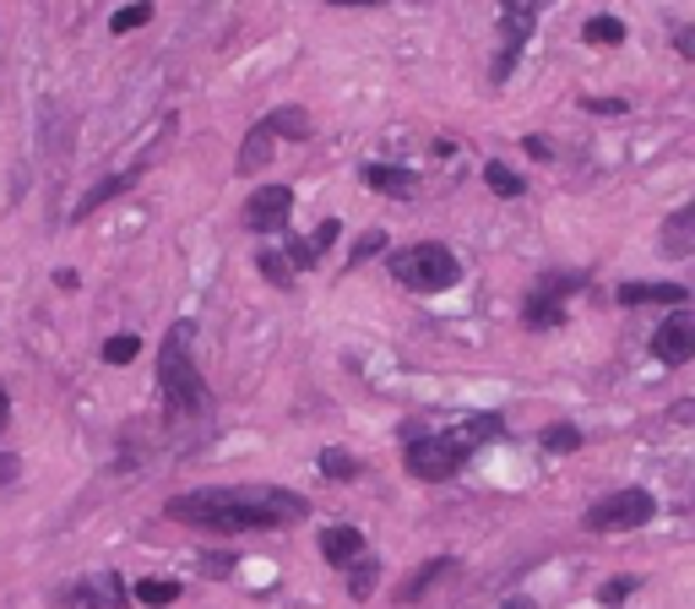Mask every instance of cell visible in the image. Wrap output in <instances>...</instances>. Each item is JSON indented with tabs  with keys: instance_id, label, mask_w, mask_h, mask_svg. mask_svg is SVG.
I'll use <instances>...</instances> for the list:
<instances>
[{
	"instance_id": "6da1fadb",
	"label": "cell",
	"mask_w": 695,
	"mask_h": 609,
	"mask_svg": "<svg viewBox=\"0 0 695 609\" xmlns=\"http://www.w3.org/2000/svg\"><path fill=\"white\" fill-rule=\"evenodd\" d=\"M164 512L186 528L234 539V534H277V528L305 523L310 501L299 490H283V484H207V490L175 495Z\"/></svg>"
},
{
	"instance_id": "7a4b0ae2",
	"label": "cell",
	"mask_w": 695,
	"mask_h": 609,
	"mask_svg": "<svg viewBox=\"0 0 695 609\" xmlns=\"http://www.w3.org/2000/svg\"><path fill=\"white\" fill-rule=\"evenodd\" d=\"M501 435H506V419H501V413H478V419H462L456 430H430V435L408 430L402 463H408V474L419 479V484H445V479H456L467 469V458H473L478 447H489V441H501Z\"/></svg>"
},
{
	"instance_id": "3957f363",
	"label": "cell",
	"mask_w": 695,
	"mask_h": 609,
	"mask_svg": "<svg viewBox=\"0 0 695 609\" xmlns=\"http://www.w3.org/2000/svg\"><path fill=\"white\" fill-rule=\"evenodd\" d=\"M196 327L190 322H175L169 333H164V348H158V392H164V403L169 413H201L207 408V376L196 370Z\"/></svg>"
},
{
	"instance_id": "277c9868",
	"label": "cell",
	"mask_w": 695,
	"mask_h": 609,
	"mask_svg": "<svg viewBox=\"0 0 695 609\" xmlns=\"http://www.w3.org/2000/svg\"><path fill=\"white\" fill-rule=\"evenodd\" d=\"M386 272L402 283V288H413V294H451L467 267H462V256L441 245V240H413V245H397V251H386Z\"/></svg>"
},
{
	"instance_id": "5b68a950",
	"label": "cell",
	"mask_w": 695,
	"mask_h": 609,
	"mask_svg": "<svg viewBox=\"0 0 695 609\" xmlns=\"http://www.w3.org/2000/svg\"><path fill=\"white\" fill-rule=\"evenodd\" d=\"M652 512H657L652 490L625 484V490H609L603 501H592L587 517H581V528H587V534H631V528H646V523H652Z\"/></svg>"
},
{
	"instance_id": "8992f818",
	"label": "cell",
	"mask_w": 695,
	"mask_h": 609,
	"mask_svg": "<svg viewBox=\"0 0 695 609\" xmlns=\"http://www.w3.org/2000/svg\"><path fill=\"white\" fill-rule=\"evenodd\" d=\"M549 6H555V0H501V55H495V66H489V82H495V87L510 82V71H516L527 39H533V28H538V17H544Z\"/></svg>"
},
{
	"instance_id": "52a82bcc",
	"label": "cell",
	"mask_w": 695,
	"mask_h": 609,
	"mask_svg": "<svg viewBox=\"0 0 695 609\" xmlns=\"http://www.w3.org/2000/svg\"><path fill=\"white\" fill-rule=\"evenodd\" d=\"M587 283V272H544L533 288H527V300H522V327L527 333H549V327H560L566 322V300Z\"/></svg>"
},
{
	"instance_id": "ba28073f",
	"label": "cell",
	"mask_w": 695,
	"mask_h": 609,
	"mask_svg": "<svg viewBox=\"0 0 695 609\" xmlns=\"http://www.w3.org/2000/svg\"><path fill=\"white\" fill-rule=\"evenodd\" d=\"M652 354H657L663 365H685V359H695V300L680 305V311H668V316L652 327Z\"/></svg>"
},
{
	"instance_id": "9c48e42d",
	"label": "cell",
	"mask_w": 695,
	"mask_h": 609,
	"mask_svg": "<svg viewBox=\"0 0 695 609\" xmlns=\"http://www.w3.org/2000/svg\"><path fill=\"white\" fill-rule=\"evenodd\" d=\"M294 212V191L288 186H255L245 197V229L251 234H283Z\"/></svg>"
},
{
	"instance_id": "30bf717a",
	"label": "cell",
	"mask_w": 695,
	"mask_h": 609,
	"mask_svg": "<svg viewBox=\"0 0 695 609\" xmlns=\"http://www.w3.org/2000/svg\"><path fill=\"white\" fill-rule=\"evenodd\" d=\"M614 305H620V311H635V305H674V311H680V305H691V288H685V283H641V277H635V283H620V288H614Z\"/></svg>"
},
{
	"instance_id": "8fae6325",
	"label": "cell",
	"mask_w": 695,
	"mask_h": 609,
	"mask_svg": "<svg viewBox=\"0 0 695 609\" xmlns=\"http://www.w3.org/2000/svg\"><path fill=\"white\" fill-rule=\"evenodd\" d=\"M359 175H365V186H370L376 197H391V202L419 197V175H413V169H402V164H365Z\"/></svg>"
},
{
	"instance_id": "7c38bea8",
	"label": "cell",
	"mask_w": 695,
	"mask_h": 609,
	"mask_svg": "<svg viewBox=\"0 0 695 609\" xmlns=\"http://www.w3.org/2000/svg\"><path fill=\"white\" fill-rule=\"evenodd\" d=\"M136 180H141V164H136V169H120V175H104V180H98V186H93V191H87L82 202L71 207V223H82V218H93L98 207H109L115 197H126Z\"/></svg>"
},
{
	"instance_id": "4fadbf2b",
	"label": "cell",
	"mask_w": 695,
	"mask_h": 609,
	"mask_svg": "<svg viewBox=\"0 0 695 609\" xmlns=\"http://www.w3.org/2000/svg\"><path fill=\"white\" fill-rule=\"evenodd\" d=\"M451 571H456V555H441V560H424V566H419V571H413L408 582H397V605H419V599H424L430 588H441V582L451 577Z\"/></svg>"
},
{
	"instance_id": "5bb4252c",
	"label": "cell",
	"mask_w": 695,
	"mask_h": 609,
	"mask_svg": "<svg viewBox=\"0 0 695 609\" xmlns=\"http://www.w3.org/2000/svg\"><path fill=\"white\" fill-rule=\"evenodd\" d=\"M320 555L343 571V566H354V560L365 555V534L348 528V523H331V528H320Z\"/></svg>"
},
{
	"instance_id": "9a60e30c",
	"label": "cell",
	"mask_w": 695,
	"mask_h": 609,
	"mask_svg": "<svg viewBox=\"0 0 695 609\" xmlns=\"http://www.w3.org/2000/svg\"><path fill=\"white\" fill-rule=\"evenodd\" d=\"M272 147H277V136L255 120L251 132H245V141H240V158H234V164H240V175H261V169L272 164Z\"/></svg>"
},
{
	"instance_id": "2e32d148",
	"label": "cell",
	"mask_w": 695,
	"mask_h": 609,
	"mask_svg": "<svg viewBox=\"0 0 695 609\" xmlns=\"http://www.w3.org/2000/svg\"><path fill=\"white\" fill-rule=\"evenodd\" d=\"M261 126H266L272 136H283V141H310V132H316V120H310L299 104H283V109H272Z\"/></svg>"
},
{
	"instance_id": "e0dca14e",
	"label": "cell",
	"mask_w": 695,
	"mask_h": 609,
	"mask_svg": "<svg viewBox=\"0 0 695 609\" xmlns=\"http://www.w3.org/2000/svg\"><path fill=\"white\" fill-rule=\"evenodd\" d=\"M343 582H348V594H354V599H370V594L380 588V560L365 549L354 566H343Z\"/></svg>"
},
{
	"instance_id": "ac0fdd59",
	"label": "cell",
	"mask_w": 695,
	"mask_h": 609,
	"mask_svg": "<svg viewBox=\"0 0 695 609\" xmlns=\"http://www.w3.org/2000/svg\"><path fill=\"white\" fill-rule=\"evenodd\" d=\"M484 186H489L501 202H516V197L527 191V180H522L510 164H501V158H489V164H484Z\"/></svg>"
},
{
	"instance_id": "d6986e66",
	"label": "cell",
	"mask_w": 695,
	"mask_h": 609,
	"mask_svg": "<svg viewBox=\"0 0 695 609\" xmlns=\"http://www.w3.org/2000/svg\"><path fill=\"white\" fill-rule=\"evenodd\" d=\"M625 39H631V33H625V22H620V17H609V11L581 22V44H609V50H614V44H625Z\"/></svg>"
},
{
	"instance_id": "ffe728a7",
	"label": "cell",
	"mask_w": 695,
	"mask_h": 609,
	"mask_svg": "<svg viewBox=\"0 0 695 609\" xmlns=\"http://www.w3.org/2000/svg\"><path fill=\"white\" fill-rule=\"evenodd\" d=\"M130 599L147 609H169V605H180V582H152V577H147V582L130 588Z\"/></svg>"
},
{
	"instance_id": "44dd1931",
	"label": "cell",
	"mask_w": 695,
	"mask_h": 609,
	"mask_svg": "<svg viewBox=\"0 0 695 609\" xmlns=\"http://www.w3.org/2000/svg\"><path fill=\"white\" fill-rule=\"evenodd\" d=\"M320 474H326V479H343V484H348V479H359L365 469H359V458H354V452H343V447H326V452H320Z\"/></svg>"
},
{
	"instance_id": "7402d4cb",
	"label": "cell",
	"mask_w": 695,
	"mask_h": 609,
	"mask_svg": "<svg viewBox=\"0 0 695 609\" xmlns=\"http://www.w3.org/2000/svg\"><path fill=\"white\" fill-rule=\"evenodd\" d=\"M320 256H326V251H320L316 245V234H310V240H305V234H288V267H320Z\"/></svg>"
},
{
	"instance_id": "603a6c76",
	"label": "cell",
	"mask_w": 695,
	"mask_h": 609,
	"mask_svg": "<svg viewBox=\"0 0 695 609\" xmlns=\"http://www.w3.org/2000/svg\"><path fill=\"white\" fill-rule=\"evenodd\" d=\"M255 267H261V277H266L272 288H294V272H288V256H277V251H261V256H255Z\"/></svg>"
},
{
	"instance_id": "cb8c5ba5",
	"label": "cell",
	"mask_w": 695,
	"mask_h": 609,
	"mask_svg": "<svg viewBox=\"0 0 695 609\" xmlns=\"http://www.w3.org/2000/svg\"><path fill=\"white\" fill-rule=\"evenodd\" d=\"M147 22H152V6L136 0V6H126V11L109 17V33H136V28H147Z\"/></svg>"
},
{
	"instance_id": "d4e9b609",
	"label": "cell",
	"mask_w": 695,
	"mask_h": 609,
	"mask_svg": "<svg viewBox=\"0 0 695 609\" xmlns=\"http://www.w3.org/2000/svg\"><path fill=\"white\" fill-rule=\"evenodd\" d=\"M538 441H544V452H576V447H581V430H576V424H549Z\"/></svg>"
},
{
	"instance_id": "484cf974",
	"label": "cell",
	"mask_w": 695,
	"mask_h": 609,
	"mask_svg": "<svg viewBox=\"0 0 695 609\" xmlns=\"http://www.w3.org/2000/svg\"><path fill=\"white\" fill-rule=\"evenodd\" d=\"M386 251V229H370V234H359V245L348 251V267H365L370 256H380Z\"/></svg>"
},
{
	"instance_id": "4316f807",
	"label": "cell",
	"mask_w": 695,
	"mask_h": 609,
	"mask_svg": "<svg viewBox=\"0 0 695 609\" xmlns=\"http://www.w3.org/2000/svg\"><path fill=\"white\" fill-rule=\"evenodd\" d=\"M136 354H141V338H136V333H120V338L104 343V359H109V365H130Z\"/></svg>"
},
{
	"instance_id": "83f0119b",
	"label": "cell",
	"mask_w": 695,
	"mask_h": 609,
	"mask_svg": "<svg viewBox=\"0 0 695 609\" xmlns=\"http://www.w3.org/2000/svg\"><path fill=\"white\" fill-rule=\"evenodd\" d=\"M631 594H635V577H614V582H603V588H598V605L614 609V605H625Z\"/></svg>"
},
{
	"instance_id": "f1b7e54d",
	"label": "cell",
	"mask_w": 695,
	"mask_h": 609,
	"mask_svg": "<svg viewBox=\"0 0 695 609\" xmlns=\"http://www.w3.org/2000/svg\"><path fill=\"white\" fill-rule=\"evenodd\" d=\"M587 115H625V98H581Z\"/></svg>"
},
{
	"instance_id": "f546056e",
	"label": "cell",
	"mask_w": 695,
	"mask_h": 609,
	"mask_svg": "<svg viewBox=\"0 0 695 609\" xmlns=\"http://www.w3.org/2000/svg\"><path fill=\"white\" fill-rule=\"evenodd\" d=\"M674 50H680L685 61H695V28L691 22H674Z\"/></svg>"
},
{
	"instance_id": "4dcf8cb0",
	"label": "cell",
	"mask_w": 695,
	"mask_h": 609,
	"mask_svg": "<svg viewBox=\"0 0 695 609\" xmlns=\"http://www.w3.org/2000/svg\"><path fill=\"white\" fill-rule=\"evenodd\" d=\"M668 229H680V234H695V197H691L685 207H680L674 218H668Z\"/></svg>"
},
{
	"instance_id": "1f68e13d",
	"label": "cell",
	"mask_w": 695,
	"mask_h": 609,
	"mask_svg": "<svg viewBox=\"0 0 695 609\" xmlns=\"http://www.w3.org/2000/svg\"><path fill=\"white\" fill-rule=\"evenodd\" d=\"M522 141H527V153H533V158H544V164H549V158H555V147H549V141H544V136H522Z\"/></svg>"
},
{
	"instance_id": "d6a6232c",
	"label": "cell",
	"mask_w": 695,
	"mask_h": 609,
	"mask_svg": "<svg viewBox=\"0 0 695 609\" xmlns=\"http://www.w3.org/2000/svg\"><path fill=\"white\" fill-rule=\"evenodd\" d=\"M201 566H207V577H229V566H234V560H229V555H207Z\"/></svg>"
},
{
	"instance_id": "836d02e7",
	"label": "cell",
	"mask_w": 695,
	"mask_h": 609,
	"mask_svg": "<svg viewBox=\"0 0 695 609\" xmlns=\"http://www.w3.org/2000/svg\"><path fill=\"white\" fill-rule=\"evenodd\" d=\"M17 474H22V463H17L11 452H0V484H11Z\"/></svg>"
},
{
	"instance_id": "e575fe53",
	"label": "cell",
	"mask_w": 695,
	"mask_h": 609,
	"mask_svg": "<svg viewBox=\"0 0 695 609\" xmlns=\"http://www.w3.org/2000/svg\"><path fill=\"white\" fill-rule=\"evenodd\" d=\"M326 6H343V11H370V6H391V0H326Z\"/></svg>"
},
{
	"instance_id": "d590c367",
	"label": "cell",
	"mask_w": 695,
	"mask_h": 609,
	"mask_svg": "<svg viewBox=\"0 0 695 609\" xmlns=\"http://www.w3.org/2000/svg\"><path fill=\"white\" fill-rule=\"evenodd\" d=\"M501 609H538L533 599H510V605H501Z\"/></svg>"
},
{
	"instance_id": "8d00e7d4",
	"label": "cell",
	"mask_w": 695,
	"mask_h": 609,
	"mask_svg": "<svg viewBox=\"0 0 695 609\" xmlns=\"http://www.w3.org/2000/svg\"><path fill=\"white\" fill-rule=\"evenodd\" d=\"M6 413H11V403H6V392H0V424H6Z\"/></svg>"
}]
</instances>
